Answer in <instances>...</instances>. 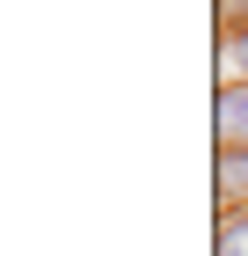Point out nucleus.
Instances as JSON below:
<instances>
[{
  "label": "nucleus",
  "mask_w": 248,
  "mask_h": 256,
  "mask_svg": "<svg viewBox=\"0 0 248 256\" xmlns=\"http://www.w3.org/2000/svg\"><path fill=\"white\" fill-rule=\"evenodd\" d=\"M212 132H219V146H248V80H219Z\"/></svg>",
  "instance_id": "f257e3e1"
},
{
  "label": "nucleus",
  "mask_w": 248,
  "mask_h": 256,
  "mask_svg": "<svg viewBox=\"0 0 248 256\" xmlns=\"http://www.w3.org/2000/svg\"><path fill=\"white\" fill-rule=\"evenodd\" d=\"M219 256H248V205L219 212Z\"/></svg>",
  "instance_id": "f03ea898"
},
{
  "label": "nucleus",
  "mask_w": 248,
  "mask_h": 256,
  "mask_svg": "<svg viewBox=\"0 0 248 256\" xmlns=\"http://www.w3.org/2000/svg\"><path fill=\"white\" fill-rule=\"evenodd\" d=\"M219 66H227V80H248V30L219 44Z\"/></svg>",
  "instance_id": "7ed1b4c3"
}]
</instances>
